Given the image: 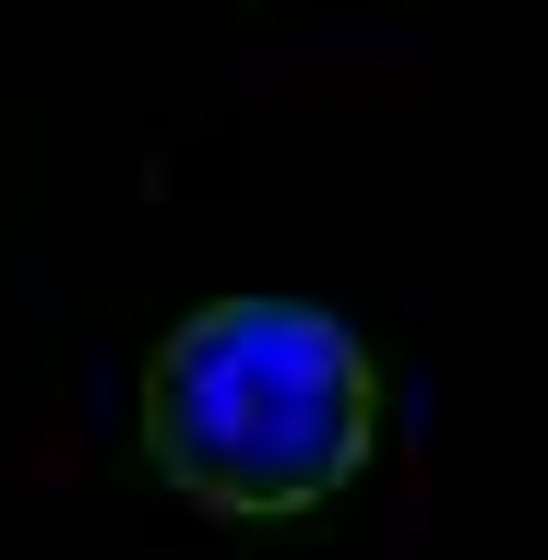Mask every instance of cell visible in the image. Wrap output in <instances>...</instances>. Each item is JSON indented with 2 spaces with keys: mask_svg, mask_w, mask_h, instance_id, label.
<instances>
[{
  "mask_svg": "<svg viewBox=\"0 0 548 560\" xmlns=\"http://www.w3.org/2000/svg\"><path fill=\"white\" fill-rule=\"evenodd\" d=\"M382 442V370L311 299H203L143 370V453L215 525L323 513Z\"/></svg>",
  "mask_w": 548,
  "mask_h": 560,
  "instance_id": "6da1fadb",
  "label": "cell"
}]
</instances>
